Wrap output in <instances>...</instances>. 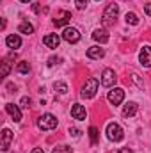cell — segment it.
<instances>
[{
	"label": "cell",
	"instance_id": "6da1fadb",
	"mask_svg": "<svg viewBox=\"0 0 151 153\" xmlns=\"http://www.w3.org/2000/svg\"><path fill=\"white\" fill-rule=\"evenodd\" d=\"M117 14H119V5H117V4H109V5L105 7L103 16H101V23H103V27H105V29L112 27L114 23H115Z\"/></svg>",
	"mask_w": 151,
	"mask_h": 153
},
{
	"label": "cell",
	"instance_id": "7a4b0ae2",
	"mask_svg": "<svg viewBox=\"0 0 151 153\" xmlns=\"http://www.w3.org/2000/svg\"><path fill=\"white\" fill-rule=\"evenodd\" d=\"M98 85H100V82H98V78H94V76H91V78H87V80H85V84L82 85V91H80V96H82V98H85V100H89V98H93V96L96 94V91H98Z\"/></svg>",
	"mask_w": 151,
	"mask_h": 153
},
{
	"label": "cell",
	"instance_id": "3957f363",
	"mask_svg": "<svg viewBox=\"0 0 151 153\" xmlns=\"http://www.w3.org/2000/svg\"><path fill=\"white\" fill-rule=\"evenodd\" d=\"M59 121L53 114H43L38 117V128L39 130H53L57 128Z\"/></svg>",
	"mask_w": 151,
	"mask_h": 153
},
{
	"label": "cell",
	"instance_id": "277c9868",
	"mask_svg": "<svg viewBox=\"0 0 151 153\" xmlns=\"http://www.w3.org/2000/svg\"><path fill=\"white\" fill-rule=\"evenodd\" d=\"M107 137H109L112 143H119V141H123L124 132H123V128H121L117 123H109V125H107Z\"/></svg>",
	"mask_w": 151,
	"mask_h": 153
},
{
	"label": "cell",
	"instance_id": "5b68a950",
	"mask_svg": "<svg viewBox=\"0 0 151 153\" xmlns=\"http://www.w3.org/2000/svg\"><path fill=\"white\" fill-rule=\"evenodd\" d=\"M117 82V75L115 71L110 68H105L103 73H101V85L103 87H114V84Z\"/></svg>",
	"mask_w": 151,
	"mask_h": 153
},
{
	"label": "cell",
	"instance_id": "8992f818",
	"mask_svg": "<svg viewBox=\"0 0 151 153\" xmlns=\"http://www.w3.org/2000/svg\"><path fill=\"white\" fill-rule=\"evenodd\" d=\"M107 100H109L112 105H119V103H123V100H124V89H121V87H114L112 91H109Z\"/></svg>",
	"mask_w": 151,
	"mask_h": 153
},
{
	"label": "cell",
	"instance_id": "52a82bcc",
	"mask_svg": "<svg viewBox=\"0 0 151 153\" xmlns=\"http://www.w3.org/2000/svg\"><path fill=\"white\" fill-rule=\"evenodd\" d=\"M139 62L144 68H151V46L150 45H146V46L141 48V52H139Z\"/></svg>",
	"mask_w": 151,
	"mask_h": 153
},
{
	"label": "cell",
	"instance_id": "ba28073f",
	"mask_svg": "<svg viewBox=\"0 0 151 153\" xmlns=\"http://www.w3.org/2000/svg\"><path fill=\"white\" fill-rule=\"evenodd\" d=\"M62 38H64V41H68V43H78L80 41V32H78V29H75V27H66L64 32H62Z\"/></svg>",
	"mask_w": 151,
	"mask_h": 153
},
{
	"label": "cell",
	"instance_id": "9c48e42d",
	"mask_svg": "<svg viewBox=\"0 0 151 153\" xmlns=\"http://www.w3.org/2000/svg\"><path fill=\"white\" fill-rule=\"evenodd\" d=\"M70 20H71V13L70 11H59V14L53 20V25L55 27H64V25H68Z\"/></svg>",
	"mask_w": 151,
	"mask_h": 153
},
{
	"label": "cell",
	"instance_id": "30bf717a",
	"mask_svg": "<svg viewBox=\"0 0 151 153\" xmlns=\"http://www.w3.org/2000/svg\"><path fill=\"white\" fill-rule=\"evenodd\" d=\"M5 112L13 117V121H16V123L21 121V111H20L18 105H14V103H7V105H5Z\"/></svg>",
	"mask_w": 151,
	"mask_h": 153
},
{
	"label": "cell",
	"instance_id": "8fae6325",
	"mask_svg": "<svg viewBox=\"0 0 151 153\" xmlns=\"http://www.w3.org/2000/svg\"><path fill=\"white\" fill-rule=\"evenodd\" d=\"M71 116H73V119H78V121H84V119L87 117V112H85V107H84V105H80V103H75V105L71 107Z\"/></svg>",
	"mask_w": 151,
	"mask_h": 153
},
{
	"label": "cell",
	"instance_id": "7c38bea8",
	"mask_svg": "<svg viewBox=\"0 0 151 153\" xmlns=\"http://www.w3.org/2000/svg\"><path fill=\"white\" fill-rule=\"evenodd\" d=\"M43 43H44V46H48V48H57L59 46V43H61V38H59V34H48V36H44L43 38Z\"/></svg>",
	"mask_w": 151,
	"mask_h": 153
},
{
	"label": "cell",
	"instance_id": "4fadbf2b",
	"mask_svg": "<svg viewBox=\"0 0 151 153\" xmlns=\"http://www.w3.org/2000/svg\"><path fill=\"white\" fill-rule=\"evenodd\" d=\"M93 39L98 41L100 45H105V43L109 41V32H107V29H96V30L93 32Z\"/></svg>",
	"mask_w": 151,
	"mask_h": 153
},
{
	"label": "cell",
	"instance_id": "5bb4252c",
	"mask_svg": "<svg viewBox=\"0 0 151 153\" xmlns=\"http://www.w3.org/2000/svg\"><path fill=\"white\" fill-rule=\"evenodd\" d=\"M11 141H13V132L9 128H4L2 130V152H7L9 150Z\"/></svg>",
	"mask_w": 151,
	"mask_h": 153
},
{
	"label": "cell",
	"instance_id": "9a60e30c",
	"mask_svg": "<svg viewBox=\"0 0 151 153\" xmlns=\"http://www.w3.org/2000/svg\"><path fill=\"white\" fill-rule=\"evenodd\" d=\"M137 111H139V105H137L135 102H128V103L123 107V116H124V117H132V116L137 114Z\"/></svg>",
	"mask_w": 151,
	"mask_h": 153
},
{
	"label": "cell",
	"instance_id": "2e32d148",
	"mask_svg": "<svg viewBox=\"0 0 151 153\" xmlns=\"http://www.w3.org/2000/svg\"><path fill=\"white\" fill-rule=\"evenodd\" d=\"M5 45H7L9 48L16 50V48H20V46H21V38H20L18 34H11V36H7V38H5Z\"/></svg>",
	"mask_w": 151,
	"mask_h": 153
},
{
	"label": "cell",
	"instance_id": "e0dca14e",
	"mask_svg": "<svg viewBox=\"0 0 151 153\" xmlns=\"http://www.w3.org/2000/svg\"><path fill=\"white\" fill-rule=\"evenodd\" d=\"M103 55H105V50L101 46H91V48H87V57L89 59H101Z\"/></svg>",
	"mask_w": 151,
	"mask_h": 153
},
{
	"label": "cell",
	"instance_id": "ac0fdd59",
	"mask_svg": "<svg viewBox=\"0 0 151 153\" xmlns=\"http://www.w3.org/2000/svg\"><path fill=\"white\" fill-rule=\"evenodd\" d=\"M18 30L21 32V34H34V25H30L29 22H21L20 23V27H18Z\"/></svg>",
	"mask_w": 151,
	"mask_h": 153
},
{
	"label": "cell",
	"instance_id": "d6986e66",
	"mask_svg": "<svg viewBox=\"0 0 151 153\" xmlns=\"http://www.w3.org/2000/svg\"><path fill=\"white\" fill-rule=\"evenodd\" d=\"M53 89H55V93H59V94H66V93H68V84H66V82H55V84H53Z\"/></svg>",
	"mask_w": 151,
	"mask_h": 153
},
{
	"label": "cell",
	"instance_id": "ffe728a7",
	"mask_svg": "<svg viewBox=\"0 0 151 153\" xmlns=\"http://www.w3.org/2000/svg\"><path fill=\"white\" fill-rule=\"evenodd\" d=\"M16 70H18V73H23V75H27V73L30 71V64H29L27 61H21V62H18Z\"/></svg>",
	"mask_w": 151,
	"mask_h": 153
},
{
	"label": "cell",
	"instance_id": "44dd1931",
	"mask_svg": "<svg viewBox=\"0 0 151 153\" xmlns=\"http://www.w3.org/2000/svg\"><path fill=\"white\" fill-rule=\"evenodd\" d=\"M124 20H126V23H130V25H137V23H139V16H137L135 13H126Z\"/></svg>",
	"mask_w": 151,
	"mask_h": 153
},
{
	"label": "cell",
	"instance_id": "7402d4cb",
	"mask_svg": "<svg viewBox=\"0 0 151 153\" xmlns=\"http://www.w3.org/2000/svg\"><path fill=\"white\" fill-rule=\"evenodd\" d=\"M89 137H91V144H96L98 143V128L96 126H91L89 128Z\"/></svg>",
	"mask_w": 151,
	"mask_h": 153
},
{
	"label": "cell",
	"instance_id": "603a6c76",
	"mask_svg": "<svg viewBox=\"0 0 151 153\" xmlns=\"http://www.w3.org/2000/svg\"><path fill=\"white\" fill-rule=\"evenodd\" d=\"M11 71V64H9V57L2 61V76H7Z\"/></svg>",
	"mask_w": 151,
	"mask_h": 153
},
{
	"label": "cell",
	"instance_id": "cb8c5ba5",
	"mask_svg": "<svg viewBox=\"0 0 151 153\" xmlns=\"http://www.w3.org/2000/svg\"><path fill=\"white\" fill-rule=\"evenodd\" d=\"M52 153H71V148L66 146V144H61V146H55Z\"/></svg>",
	"mask_w": 151,
	"mask_h": 153
},
{
	"label": "cell",
	"instance_id": "d4e9b609",
	"mask_svg": "<svg viewBox=\"0 0 151 153\" xmlns=\"http://www.w3.org/2000/svg\"><path fill=\"white\" fill-rule=\"evenodd\" d=\"M87 2H89V0H75V5H76V9H80V11H84V9L87 7Z\"/></svg>",
	"mask_w": 151,
	"mask_h": 153
},
{
	"label": "cell",
	"instance_id": "484cf974",
	"mask_svg": "<svg viewBox=\"0 0 151 153\" xmlns=\"http://www.w3.org/2000/svg\"><path fill=\"white\" fill-rule=\"evenodd\" d=\"M20 105H21L23 109H29V107H30V98H29V96H23L21 102H20Z\"/></svg>",
	"mask_w": 151,
	"mask_h": 153
},
{
	"label": "cell",
	"instance_id": "4316f807",
	"mask_svg": "<svg viewBox=\"0 0 151 153\" xmlns=\"http://www.w3.org/2000/svg\"><path fill=\"white\" fill-rule=\"evenodd\" d=\"M55 64H59V57H50L48 59V66H55Z\"/></svg>",
	"mask_w": 151,
	"mask_h": 153
},
{
	"label": "cell",
	"instance_id": "83f0119b",
	"mask_svg": "<svg viewBox=\"0 0 151 153\" xmlns=\"http://www.w3.org/2000/svg\"><path fill=\"white\" fill-rule=\"evenodd\" d=\"M70 134L73 137H80V130H76V128H70Z\"/></svg>",
	"mask_w": 151,
	"mask_h": 153
},
{
	"label": "cell",
	"instance_id": "f1b7e54d",
	"mask_svg": "<svg viewBox=\"0 0 151 153\" xmlns=\"http://www.w3.org/2000/svg\"><path fill=\"white\" fill-rule=\"evenodd\" d=\"M144 11H146V14H148V16H151V2H148V4L144 5Z\"/></svg>",
	"mask_w": 151,
	"mask_h": 153
},
{
	"label": "cell",
	"instance_id": "f546056e",
	"mask_svg": "<svg viewBox=\"0 0 151 153\" xmlns=\"http://www.w3.org/2000/svg\"><path fill=\"white\" fill-rule=\"evenodd\" d=\"M117 153H133V152H132L130 148H121V150H119Z\"/></svg>",
	"mask_w": 151,
	"mask_h": 153
},
{
	"label": "cell",
	"instance_id": "4dcf8cb0",
	"mask_svg": "<svg viewBox=\"0 0 151 153\" xmlns=\"http://www.w3.org/2000/svg\"><path fill=\"white\" fill-rule=\"evenodd\" d=\"M32 153H44V150H43V148H34Z\"/></svg>",
	"mask_w": 151,
	"mask_h": 153
},
{
	"label": "cell",
	"instance_id": "1f68e13d",
	"mask_svg": "<svg viewBox=\"0 0 151 153\" xmlns=\"http://www.w3.org/2000/svg\"><path fill=\"white\" fill-rule=\"evenodd\" d=\"M20 2H25V4H27V2H30V0H20Z\"/></svg>",
	"mask_w": 151,
	"mask_h": 153
},
{
	"label": "cell",
	"instance_id": "d6a6232c",
	"mask_svg": "<svg viewBox=\"0 0 151 153\" xmlns=\"http://www.w3.org/2000/svg\"><path fill=\"white\" fill-rule=\"evenodd\" d=\"M96 2H100V0H96Z\"/></svg>",
	"mask_w": 151,
	"mask_h": 153
}]
</instances>
